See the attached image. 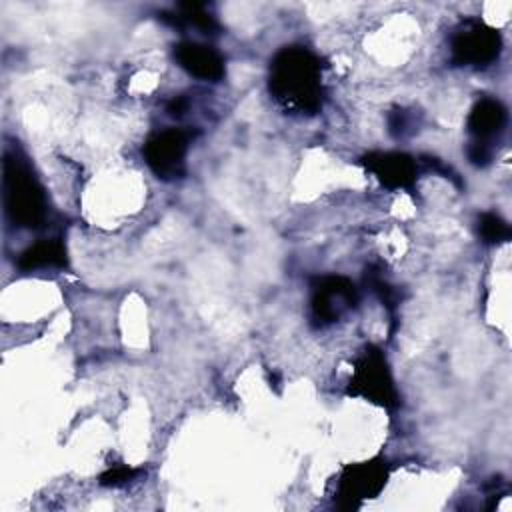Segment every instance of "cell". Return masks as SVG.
Masks as SVG:
<instances>
[{
    "label": "cell",
    "mask_w": 512,
    "mask_h": 512,
    "mask_svg": "<svg viewBox=\"0 0 512 512\" xmlns=\"http://www.w3.org/2000/svg\"><path fill=\"white\" fill-rule=\"evenodd\" d=\"M358 304V290L346 276H322L312 284L310 310L318 326L336 322Z\"/></svg>",
    "instance_id": "52a82bcc"
},
{
    "label": "cell",
    "mask_w": 512,
    "mask_h": 512,
    "mask_svg": "<svg viewBox=\"0 0 512 512\" xmlns=\"http://www.w3.org/2000/svg\"><path fill=\"white\" fill-rule=\"evenodd\" d=\"M388 480V464L382 458L348 464L338 476L336 500L338 508H358L364 500L380 494Z\"/></svg>",
    "instance_id": "5b68a950"
},
{
    "label": "cell",
    "mask_w": 512,
    "mask_h": 512,
    "mask_svg": "<svg viewBox=\"0 0 512 512\" xmlns=\"http://www.w3.org/2000/svg\"><path fill=\"white\" fill-rule=\"evenodd\" d=\"M268 88L274 100L290 112H318L324 102L318 56L304 46H284L270 60Z\"/></svg>",
    "instance_id": "6da1fadb"
},
{
    "label": "cell",
    "mask_w": 512,
    "mask_h": 512,
    "mask_svg": "<svg viewBox=\"0 0 512 512\" xmlns=\"http://www.w3.org/2000/svg\"><path fill=\"white\" fill-rule=\"evenodd\" d=\"M190 134L180 128H168L152 134L142 152L150 170L162 180H176L186 174Z\"/></svg>",
    "instance_id": "8992f818"
},
{
    "label": "cell",
    "mask_w": 512,
    "mask_h": 512,
    "mask_svg": "<svg viewBox=\"0 0 512 512\" xmlns=\"http://www.w3.org/2000/svg\"><path fill=\"white\" fill-rule=\"evenodd\" d=\"M502 48L498 30L482 20H464L452 34L450 52L452 60L460 66L482 68L492 64Z\"/></svg>",
    "instance_id": "277c9868"
},
{
    "label": "cell",
    "mask_w": 512,
    "mask_h": 512,
    "mask_svg": "<svg viewBox=\"0 0 512 512\" xmlns=\"http://www.w3.org/2000/svg\"><path fill=\"white\" fill-rule=\"evenodd\" d=\"M478 234L486 244H500L510 238V226L498 214L484 212L478 218Z\"/></svg>",
    "instance_id": "4fadbf2b"
},
{
    "label": "cell",
    "mask_w": 512,
    "mask_h": 512,
    "mask_svg": "<svg viewBox=\"0 0 512 512\" xmlns=\"http://www.w3.org/2000/svg\"><path fill=\"white\" fill-rule=\"evenodd\" d=\"M160 18L172 26H192L206 34H214L220 28L216 18L200 2H180L172 14L162 12Z\"/></svg>",
    "instance_id": "7c38bea8"
},
{
    "label": "cell",
    "mask_w": 512,
    "mask_h": 512,
    "mask_svg": "<svg viewBox=\"0 0 512 512\" xmlns=\"http://www.w3.org/2000/svg\"><path fill=\"white\" fill-rule=\"evenodd\" d=\"M68 264L66 246L60 238L40 240L28 246L18 256V268L22 270H38V268H60Z\"/></svg>",
    "instance_id": "8fae6325"
},
{
    "label": "cell",
    "mask_w": 512,
    "mask_h": 512,
    "mask_svg": "<svg viewBox=\"0 0 512 512\" xmlns=\"http://www.w3.org/2000/svg\"><path fill=\"white\" fill-rule=\"evenodd\" d=\"M140 470L136 468H130V466H114V468H108L102 476H100V484L102 486H124L128 484L130 480H134L138 476Z\"/></svg>",
    "instance_id": "5bb4252c"
},
{
    "label": "cell",
    "mask_w": 512,
    "mask_h": 512,
    "mask_svg": "<svg viewBox=\"0 0 512 512\" xmlns=\"http://www.w3.org/2000/svg\"><path fill=\"white\" fill-rule=\"evenodd\" d=\"M186 108H188V100L182 98V96L172 98V100L168 102V106H166V110H168L170 116H182V114L186 112Z\"/></svg>",
    "instance_id": "2e32d148"
},
{
    "label": "cell",
    "mask_w": 512,
    "mask_h": 512,
    "mask_svg": "<svg viewBox=\"0 0 512 512\" xmlns=\"http://www.w3.org/2000/svg\"><path fill=\"white\" fill-rule=\"evenodd\" d=\"M468 132L474 142L490 144L506 124V108L496 98H480L468 114Z\"/></svg>",
    "instance_id": "30bf717a"
},
{
    "label": "cell",
    "mask_w": 512,
    "mask_h": 512,
    "mask_svg": "<svg viewBox=\"0 0 512 512\" xmlns=\"http://www.w3.org/2000/svg\"><path fill=\"white\" fill-rule=\"evenodd\" d=\"M4 206L8 218L22 228H38L46 220V194L38 178L16 156L4 158Z\"/></svg>",
    "instance_id": "7a4b0ae2"
},
{
    "label": "cell",
    "mask_w": 512,
    "mask_h": 512,
    "mask_svg": "<svg viewBox=\"0 0 512 512\" xmlns=\"http://www.w3.org/2000/svg\"><path fill=\"white\" fill-rule=\"evenodd\" d=\"M174 58L190 76L200 80L216 82L224 76V58L208 44L200 42H180L174 46Z\"/></svg>",
    "instance_id": "9c48e42d"
},
{
    "label": "cell",
    "mask_w": 512,
    "mask_h": 512,
    "mask_svg": "<svg viewBox=\"0 0 512 512\" xmlns=\"http://www.w3.org/2000/svg\"><path fill=\"white\" fill-rule=\"evenodd\" d=\"M348 396L364 398L376 406L392 410L398 406V392L386 356L380 348L368 344L354 362L346 388Z\"/></svg>",
    "instance_id": "3957f363"
},
{
    "label": "cell",
    "mask_w": 512,
    "mask_h": 512,
    "mask_svg": "<svg viewBox=\"0 0 512 512\" xmlns=\"http://www.w3.org/2000/svg\"><path fill=\"white\" fill-rule=\"evenodd\" d=\"M468 158L472 164L476 166H486L492 158V148L490 144H482V142H472L468 146Z\"/></svg>",
    "instance_id": "9a60e30c"
},
{
    "label": "cell",
    "mask_w": 512,
    "mask_h": 512,
    "mask_svg": "<svg viewBox=\"0 0 512 512\" xmlns=\"http://www.w3.org/2000/svg\"><path fill=\"white\" fill-rule=\"evenodd\" d=\"M362 164L390 190L412 188L416 182V162L404 152H368L362 156Z\"/></svg>",
    "instance_id": "ba28073f"
}]
</instances>
